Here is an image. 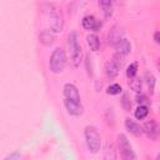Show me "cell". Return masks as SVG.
Listing matches in <instances>:
<instances>
[{
    "label": "cell",
    "instance_id": "obj_1",
    "mask_svg": "<svg viewBox=\"0 0 160 160\" xmlns=\"http://www.w3.org/2000/svg\"><path fill=\"white\" fill-rule=\"evenodd\" d=\"M46 6V12H48V19H49V25L52 32H60L64 29V16L60 11V9L51 2L45 4Z\"/></svg>",
    "mask_w": 160,
    "mask_h": 160
},
{
    "label": "cell",
    "instance_id": "obj_2",
    "mask_svg": "<svg viewBox=\"0 0 160 160\" xmlns=\"http://www.w3.org/2000/svg\"><path fill=\"white\" fill-rule=\"evenodd\" d=\"M84 139L86 148L90 152L96 154L101 148V136L95 126H86L84 129Z\"/></svg>",
    "mask_w": 160,
    "mask_h": 160
},
{
    "label": "cell",
    "instance_id": "obj_3",
    "mask_svg": "<svg viewBox=\"0 0 160 160\" xmlns=\"http://www.w3.org/2000/svg\"><path fill=\"white\" fill-rule=\"evenodd\" d=\"M68 45H69V50H70V61H71L72 66L74 68L80 66V62L82 60V50H81V46L79 44L78 34L75 31L70 32Z\"/></svg>",
    "mask_w": 160,
    "mask_h": 160
},
{
    "label": "cell",
    "instance_id": "obj_4",
    "mask_svg": "<svg viewBox=\"0 0 160 160\" xmlns=\"http://www.w3.org/2000/svg\"><path fill=\"white\" fill-rule=\"evenodd\" d=\"M66 65V55L64 49L61 48H56L51 55H50V60H49V68L54 74H60Z\"/></svg>",
    "mask_w": 160,
    "mask_h": 160
},
{
    "label": "cell",
    "instance_id": "obj_5",
    "mask_svg": "<svg viewBox=\"0 0 160 160\" xmlns=\"http://www.w3.org/2000/svg\"><path fill=\"white\" fill-rule=\"evenodd\" d=\"M116 141H118V148L120 150V155L122 160H138L132 146L129 141V139L126 138V135L124 134H119L116 136Z\"/></svg>",
    "mask_w": 160,
    "mask_h": 160
},
{
    "label": "cell",
    "instance_id": "obj_6",
    "mask_svg": "<svg viewBox=\"0 0 160 160\" xmlns=\"http://www.w3.org/2000/svg\"><path fill=\"white\" fill-rule=\"evenodd\" d=\"M122 65H124V56L118 55V54H114L112 59L109 60V61H106V64H105V68H104L105 75L108 78H110V79L116 78Z\"/></svg>",
    "mask_w": 160,
    "mask_h": 160
},
{
    "label": "cell",
    "instance_id": "obj_7",
    "mask_svg": "<svg viewBox=\"0 0 160 160\" xmlns=\"http://www.w3.org/2000/svg\"><path fill=\"white\" fill-rule=\"evenodd\" d=\"M81 25L85 30H91V31H99L102 26V22L98 20L94 15H85L81 20Z\"/></svg>",
    "mask_w": 160,
    "mask_h": 160
},
{
    "label": "cell",
    "instance_id": "obj_8",
    "mask_svg": "<svg viewBox=\"0 0 160 160\" xmlns=\"http://www.w3.org/2000/svg\"><path fill=\"white\" fill-rule=\"evenodd\" d=\"M142 132L151 140H156L159 136V125L155 120H148L142 126Z\"/></svg>",
    "mask_w": 160,
    "mask_h": 160
},
{
    "label": "cell",
    "instance_id": "obj_9",
    "mask_svg": "<svg viewBox=\"0 0 160 160\" xmlns=\"http://www.w3.org/2000/svg\"><path fill=\"white\" fill-rule=\"evenodd\" d=\"M62 90H64V99H68V100H71L75 102H80V94H79L78 88L74 84H71V82L65 84Z\"/></svg>",
    "mask_w": 160,
    "mask_h": 160
},
{
    "label": "cell",
    "instance_id": "obj_10",
    "mask_svg": "<svg viewBox=\"0 0 160 160\" xmlns=\"http://www.w3.org/2000/svg\"><path fill=\"white\" fill-rule=\"evenodd\" d=\"M64 106L66 108L68 112L72 116H81L84 112V108H82L81 102H75V101L64 99Z\"/></svg>",
    "mask_w": 160,
    "mask_h": 160
},
{
    "label": "cell",
    "instance_id": "obj_11",
    "mask_svg": "<svg viewBox=\"0 0 160 160\" xmlns=\"http://www.w3.org/2000/svg\"><path fill=\"white\" fill-rule=\"evenodd\" d=\"M114 48H115V54H118V55H121V56H126V55H129L130 54V51H131V44H130V41L128 40V39H121L120 41H118L115 45H114Z\"/></svg>",
    "mask_w": 160,
    "mask_h": 160
},
{
    "label": "cell",
    "instance_id": "obj_12",
    "mask_svg": "<svg viewBox=\"0 0 160 160\" xmlns=\"http://www.w3.org/2000/svg\"><path fill=\"white\" fill-rule=\"evenodd\" d=\"M121 39H124V31L121 30V28L118 26V25L112 26L111 30H110L109 34H108V41H109V44L114 46V45H115L118 41H120Z\"/></svg>",
    "mask_w": 160,
    "mask_h": 160
},
{
    "label": "cell",
    "instance_id": "obj_13",
    "mask_svg": "<svg viewBox=\"0 0 160 160\" xmlns=\"http://www.w3.org/2000/svg\"><path fill=\"white\" fill-rule=\"evenodd\" d=\"M125 128H126V130H128L131 135H134V136H140V135L142 134V128H141V125L138 124L136 121H134V120L130 119V118H126V119H125Z\"/></svg>",
    "mask_w": 160,
    "mask_h": 160
},
{
    "label": "cell",
    "instance_id": "obj_14",
    "mask_svg": "<svg viewBox=\"0 0 160 160\" xmlns=\"http://www.w3.org/2000/svg\"><path fill=\"white\" fill-rule=\"evenodd\" d=\"M39 40L44 46H50L55 41V35L51 30H42L39 35Z\"/></svg>",
    "mask_w": 160,
    "mask_h": 160
},
{
    "label": "cell",
    "instance_id": "obj_15",
    "mask_svg": "<svg viewBox=\"0 0 160 160\" xmlns=\"http://www.w3.org/2000/svg\"><path fill=\"white\" fill-rule=\"evenodd\" d=\"M104 160H116V148L111 141H108L104 146Z\"/></svg>",
    "mask_w": 160,
    "mask_h": 160
},
{
    "label": "cell",
    "instance_id": "obj_16",
    "mask_svg": "<svg viewBox=\"0 0 160 160\" xmlns=\"http://www.w3.org/2000/svg\"><path fill=\"white\" fill-rule=\"evenodd\" d=\"M99 6L102 9V12H104L105 19L111 18V15H112V12H114V2H112V1H110V0L99 1Z\"/></svg>",
    "mask_w": 160,
    "mask_h": 160
},
{
    "label": "cell",
    "instance_id": "obj_17",
    "mask_svg": "<svg viewBox=\"0 0 160 160\" xmlns=\"http://www.w3.org/2000/svg\"><path fill=\"white\" fill-rule=\"evenodd\" d=\"M86 42L91 51H99L100 49V40L96 34H90L86 36Z\"/></svg>",
    "mask_w": 160,
    "mask_h": 160
},
{
    "label": "cell",
    "instance_id": "obj_18",
    "mask_svg": "<svg viewBox=\"0 0 160 160\" xmlns=\"http://www.w3.org/2000/svg\"><path fill=\"white\" fill-rule=\"evenodd\" d=\"M149 114V106L146 105H139L134 112V116L138 119V120H144Z\"/></svg>",
    "mask_w": 160,
    "mask_h": 160
},
{
    "label": "cell",
    "instance_id": "obj_19",
    "mask_svg": "<svg viewBox=\"0 0 160 160\" xmlns=\"http://www.w3.org/2000/svg\"><path fill=\"white\" fill-rule=\"evenodd\" d=\"M129 86L131 90H134L135 92H141V89H142V82H141V79L138 78V76H134L129 80Z\"/></svg>",
    "mask_w": 160,
    "mask_h": 160
},
{
    "label": "cell",
    "instance_id": "obj_20",
    "mask_svg": "<svg viewBox=\"0 0 160 160\" xmlns=\"http://www.w3.org/2000/svg\"><path fill=\"white\" fill-rule=\"evenodd\" d=\"M145 76H146V82H148V86H149L150 94H154L155 84H156V79H155V76H154L151 72H149V71L145 74Z\"/></svg>",
    "mask_w": 160,
    "mask_h": 160
},
{
    "label": "cell",
    "instance_id": "obj_21",
    "mask_svg": "<svg viewBox=\"0 0 160 160\" xmlns=\"http://www.w3.org/2000/svg\"><path fill=\"white\" fill-rule=\"evenodd\" d=\"M121 91H122V88L119 84H111L110 86H108V90H106L109 95H119L121 94Z\"/></svg>",
    "mask_w": 160,
    "mask_h": 160
},
{
    "label": "cell",
    "instance_id": "obj_22",
    "mask_svg": "<svg viewBox=\"0 0 160 160\" xmlns=\"http://www.w3.org/2000/svg\"><path fill=\"white\" fill-rule=\"evenodd\" d=\"M136 72H138V62H131L128 68H126V76L129 79L136 76Z\"/></svg>",
    "mask_w": 160,
    "mask_h": 160
},
{
    "label": "cell",
    "instance_id": "obj_23",
    "mask_svg": "<svg viewBox=\"0 0 160 160\" xmlns=\"http://www.w3.org/2000/svg\"><path fill=\"white\" fill-rule=\"evenodd\" d=\"M121 106L125 111H130L131 109V102H130V99H129V95L126 92L122 94V98H121Z\"/></svg>",
    "mask_w": 160,
    "mask_h": 160
},
{
    "label": "cell",
    "instance_id": "obj_24",
    "mask_svg": "<svg viewBox=\"0 0 160 160\" xmlns=\"http://www.w3.org/2000/svg\"><path fill=\"white\" fill-rule=\"evenodd\" d=\"M135 100H136V102H138L139 105H146V106H148L149 100H148V96H146L145 94H142V92H138Z\"/></svg>",
    "mask_w": 160,
    "mask_h": 160
},
{
    "label": "cell",
    "instance_id": "obj_25",
    "mask_svg": "<svg viewBox=\"0 0 160 160\" xmlns=\"http://www.w3.org/2000/svg\"><path fill=\"white\" fill-rule=\"evenodd\" d=\"M154 40H155V42H156V44H159V42H160V32H159V31H156V32L154 34Z\"/></svg>",
    "mask_w": 160,
    "mask_h": 160
}]
</instances>
